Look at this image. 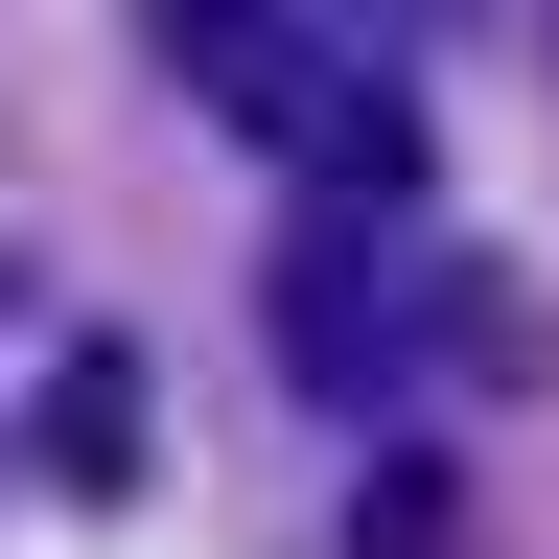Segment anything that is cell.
I'll return each instance as SVG.
<instances>
[{"mask_svg": "<svg viewBox=\"0 0 559 559\" xmlns=\"http://www.w3.org/2000/svg\"><path fill=\"white\" fill-rule=\"evenodd\" d=\"M419 304H443V257H396L349 187H326L304 234H280V280H257V326H280L304 396H396V373H419Z\"/></svg>", "mask_w": 559, "mask_h": 559, "instance_id": "6da1fadb", "label": "cell"}, {"mask_svg": "<svg viewBox=\"0 0 559 559\" xmlns=\"http://www.w3.org/2000/svg\"><path fill=\"white\" fill-rule=\"evenodd\" d=\"M140 24H164V70H187L210 117H257V140H280V94H304L326 47H373V0H140Z\"/></svg>", "mask_w": 559, "mask_h": 559, "instance_id": "7a4b0ae2", "label": "cell"}, {"mask_svg": "<svg viewBox=\"0 0 559 559\" xmlns=\"http://www.w3.org/2000/svg\"><path fill=\"white\" fill-rule=\"evenodd\" d=\"M24 466L70 489V513H117L140 489V349L94 326V349H47V396H24Z\"/></svg>", "mask_w": 559, "mask_h": 559, "instance_id": "3957f363", "label": "cell"}, {"mask_svg": "<svg viewBox=\"0 0 559 559\" xmlns=\"http://www.w3.org/2000/svg\"><path fill=\"white\" fill-rule=\"evenodd\" d=\"M349 559H443V466H419V443H396L373 489H349Z\"/></svg>", "mask_w": 559, "mask_h": 559, "instance_id": "277c9868", "label": "cell"}]
</instances>
